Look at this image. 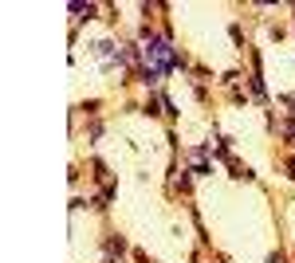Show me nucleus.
I'll use <instances>...</instances> for the list:
<instances>
[{"mask_svg":"<svg viewBox=\"0 0 295 263\" xmlns=\"http://www.w3.org/2000/svg\"><path fill=\"white\" fill-rule=\"evenodd\" d=\"M146 59H154V71H146V83H158V75L169 71V67L177 63L173 47L165 44V40H150V44H146Z\"/></svg>","mask_w":295,"mask_h":263,"instance_id":"f257e3e1","label":"nucleus"}]
</instances>
